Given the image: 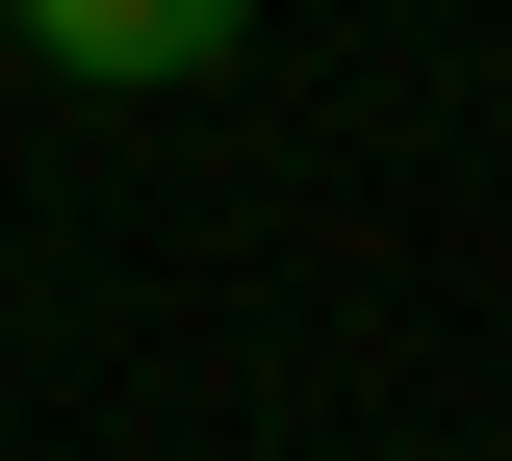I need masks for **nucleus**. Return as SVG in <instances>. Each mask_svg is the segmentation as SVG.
Instances as JSON below:
<instances>
[{"instance_id": "obj_1", "label": "nucleus", "mask_w": 512, "mask_h": 461, "mask_svg": "<svg viewBox=\"0 0 512 461\" xmlns=\"http://www.w3.org/2000/svg\"><path fill=\"white\" fill-rule=\"evenodd\" d=\"M52 77H103V103H180V77H231L256 52V0H0Z\"/></svg>"}]
</instances>
